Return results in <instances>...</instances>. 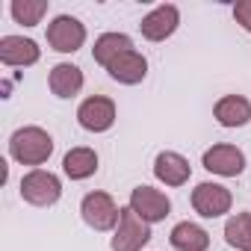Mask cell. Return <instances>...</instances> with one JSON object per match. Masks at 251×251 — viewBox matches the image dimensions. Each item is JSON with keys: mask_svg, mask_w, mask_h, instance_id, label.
I'll use <instances>...</instances> for the list:
<instances>
[{"mask_svg": "<svg viewBox=\"0 0 251 251\" xmlns=\"http://www.w3.org/2000/svg\"><path fill=\"white\" fill-rule=\"evenodd\" d=\"M213 115L222 127H242V124L251 121V100L242 98V95H225L216 103Z\"/></svg>", "mask_w": 251, "mask_h": 251, "instance_id": "5bb4252c", "label": "cell"}, {"mask_svg": "<svg viewBox=\"0 0 251 251\" xmlns=\"http://www.w3.org/2000/svg\"><path fill=\"white\" fill-rule=\"evenodd\" d=\"M48 83H50V92L56 98H74L83 89V71L71 62H59V65L50 68Z\"/></svg>", "mask_w": 251, "mask_h": 251, "instance_id": "9a60e30c", "label": "cell"}, {"mask_svg": "<svg viewBox=\"0 0 251 251\" xmlns=\"http://www.w3.org/2000/svg\"><path fill=\"white\" fill-rule=\"evenodd\" d=\"M77 121L80 127L89 130V133H103L115 124V103L103 95H95V98H86L77 109Z\"/></svg>", "mask_w": 251, "mask_h": 251, "instance_id": "52a82bcc", "label": "cell"}, {"mask_svg": "<svg viewBox=\"0 0 251 251\" xmlns=\"http://www.w3.org/2000/svg\"><path fill=\"white\" fill-rule=\"evenodd\" d=\"M59 195H62V183L53 172L33 169L21 177V198L33 207H50L59 201Z\"/></svg>", "mask_w": 251, "mask_h": 251, "instance_id": "7a4b0ae2", "label": "cell"}, {"mask_svg": "<svg viewBox=\"0 0 251 251\" xmlns=\"http://www.w3.org/2000/svg\"><path fill=\"white\" fill-rule=\"evenodd\" d=\"M225 239L236 251H251V213H236L225 225Z\"/></svg>", "mask_w": 251, "mask_h": 251, "instance_id": "d6986e66", "label": "cell"}, {"mask_svg": "<svg viewBox=\"0 0 251 251\" xmlns=\"http://www.w3.org/2000/svg\"><path fill=\"white\" fill-rule=\"evenodd\" d=\"M204 169L213 172V175H222V177H236L242 175L245 169V154L236 148V145H213L204 151Z\"/></svg>", "mask_w": 251, "mask_h": 251, "instance_id": "9c48e42d", "label": "cell"}, {"mask_svg": "<svg viewBox=\"0 0 251 251\" xmlns=\"http://www.w3.org/2000/svg\"><path fill=\"white\" fill-rule=\"evenodd\" d=\"M172 245L177 248V251H207L210 248V233L204 230V227H198L195 222H180V225H175V230H172Z\"/></svg>", "mask_w": 251, "mask_h": 251, "instance_id": "2e32d148", "label": "cell"}, {"mask_svg": "<svg viewBox=\"0 0 251 251\" xmlns=\"http://www.w3.org/2000/svg\"><path fill=\"white\" fill-rule=\"evenodd\" d=\"M130 210H133L142 222L154 225V222H163V219L172 213V201H169L166 192H160V189H154V186H136V189L130 192Z\"/></svg>", "mask_w": 251, "mask_h": 251, "instance_id": "5b68a950", "label": "cell"}, {"mask_svg": "<svg viewBox=\"0 0 251 251\" xmlns=\"http://www.w3.org/2000/svg\"><path fill=\"white\" fill-rule=\"evenodd\" d=\"M12 18L24 27H36L45 12H48V0H12V6H9Z\"/></svg>", "mask_w": 251, "mask_h": 251, "instance_id": "ffe728a7", "label": "cell"}, {"mask_svg": "<svg viewBox=\"0 0 251 251\" xmlns=\"http://www.w3.org/2000/svg\"><path fill=\"white\" fill-rule=\"evenodd\" d=\"M154 175H157V180H163L166 186H183V183L189 180V175H192V166H189L186 157H180V154H175V151H163V154H157V160H154Z\"/></svg>", "mask_w": 251, "mask_h": 251, "instance_id": "4fadbf2b", "label": "cell"}, {"mask_svg": "<svg viewBox=\"0 0 251 251\" xmlns=\"http://www.w3.org/2000/svg\"><path fill=\"white\" fill-rule=\"evenodd\" d=\"M9 154L21 166H42L53 154V139L42 127H21L9 139Z\"/></svg>", "mask_w": 251, "mask_h": 251, "instance_id": "6da1fadb", "label": "cell"}, {"mask_svg": "<svg viewBox=\"0 0 251 251\" xmlns=\"http://www.w3.org/2000/svg\"><path fill=\"white\" fill-rule=\"evenodd\" d=\"M233 18H236V24L242 30L251 33V0H239V3L233 6Z\"/></svg>", "mask_w": 251, "mask_h": 251, "instance_id": "44dd1931", "label": "cell"}, {"mask_svg": "<svg viewBox=\"0 0 251 251\" xmlns=\"http://www.w3.org/2000/svg\"><path fill=\"white\" fill-rule=\"evenodd\" d=\"M124 50H133V42L130 36H124V33H103L98 42H95V62H100L103 68Z\"/></svg>", "mask_w": 251, "mask_h": 251, "instance_id": "ac0fdd59", "label": "cell"}, {"mask_svg": "<svg viewBox=\"0 0 251 251\" xmlns=\"http://www.w3.org/2000/svg\"><path fill=\"white\" fill-rule=\"evenodd\" d=\"M106 71H109V77H112L115 83L136 86V83L145 80V74H148V62H145V56L136 53V50H124V53H118V56L106 65Z\"/></svg>", "mask_w": 251, "mask_h": 251, "instance_id": "7c38bea8", "label": "cell"}, {"mask_svg": "<svg viewBox=\"0 0 251 251\" xmlns=\"http://www.w3.org/2000/svg\"><path fill=\"white\" fill-rule=\"evenodd\" d=\"M177 24H180V12H177V6L163 3V6H157L154 12H148V15L142 18L139 30H142V36H145L148 42H166V39L177 30Z\"/></svg>", "mask_w": 251, "mask_h": 251, "instance_id": "30bf717a", "label": "cell"}, {"mask_svg": "<svg viewBox=\"0 0 251 251\" xmlns=\"http://www.w3.org/2000/svg\"><path fill=\"white\" fill-rule=\"evenodd\" d=\"M80 216H83V222H86L89 227H95V230H109V227L118 225L121 210L115 207L112 195H106V192H89V195L83 198V204H80Z\"/></svg>", "mask_w": 251, "mask_h": 251, "instance_id": "277c9868", "label": "cell"}, {"mask_svg": "<svg viewBox=\"0 0 251 251\" xmlns=\"http://www.w3.org/2000/svg\"><path fill=\"white\" fill-rule=\"evenodd\" d=\"M39 56H42V50L33 39H24V36H3L0 39V62L3 65L24 68V65H36Z\"/></svg>", "mask_w": 251, "mask_h": 251, "instance_id": "8fae6325", "label": "cell"}, {"mask_svg": "<svg viewBox=\"0 0 251 251\" xmlns=\"http://www.w3.org/2000/svg\"><path fill=\"white\" fill-rule=\"evenodd\" d=\"M83 42H86V27L71 15H59L48 27V45L59 53H74L83 48Z\"/></svg>", "mask_w": 251, "mask_h": 251, "instance_id": "ba28073f", "label": "cell"}, {"mask_svg": "<svg viewBox=\"0 0 251 251\" xmlns=\"http://www.w3.org/2000/svg\"><path fill=\"white\" fill-rule=\"evenodd\" d=\"M233 198H230V189L222 186V183H198L192 189V207L198 216L204 219H219L230 210Z\"/></svg>", "mask_w": 251, "mask_h": 251, "instance_id": "8992f818", "label": "cell"}, {"mask_svg": "<svg viewBox=\"0 0 251 251\" xmlns=\"http://www.w3.org/2000/svg\"><path fill=\"white\" fill-rule=\"evenodd\" d=\"M151 242V225L142 222L130 207H121L118 227L112 236V251H142Z\"/></svg>", "mask_w": 251, "mask_h": 251, "instance_id": "3957f363", "label": "cell"}, {"mask_svg": "<svg viewBox=\"0 0 251 251\" xmlns=\"http://www.w3.org/2000/svg\"><path fill=\"white\" fill-rule=\"evenodd\" d=\"M62 169L71 180H86L98 172V154L92 148H71L62 160Z\"/></svg>", "mask_w": 251, "mask_h": 251, "instance_id": "e0dca14e", "label": "cell"}]
</instances>
